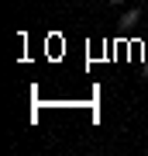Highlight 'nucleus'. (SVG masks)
<instances>
[{"label":"nucleus","mask_w":148,"mask_h":156,"mask_svg":"<svg viewBox=\"0 0 148 156\" xmlns=\"http://www.w3.org/2000/svg\"><path fill=\"white\" fill-rule=\"evenodd\" d=\"M138 21H141V7H131V11L121 14V24H124V28H131V24H138Z\"/></svg>","instance_id":"nucleus-1"},{"label":"nucleus","mask_w":148,"mask_h":156,"mask_svg":"<svg viewBox=\"0 0 148 156\" xmlns=\"http://www.w3.org/2000/svg\"><path fill=\"white\" fill-rule=\"evenodd\" d=\"M141 73H145V80H148V62H145V69H141Z\"/></svg>","instance_id":"nucleus-2"},{"label":"nucleus","mask_w":148,"mask_h":156,"mask_svg":"<svg viewBox=\"0 0 148 156\" xmlns=\"http://www.w3.org/2000/svg\"><path fill=\"white\" fill-rule=\"evenodd\" d=\"M110 4H124V0H110Z\"/></svg>","instance_id":"nucleus-3"}]
</instances>
